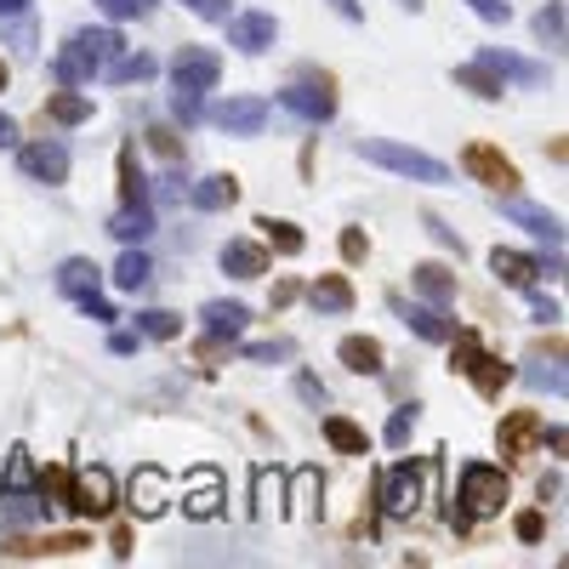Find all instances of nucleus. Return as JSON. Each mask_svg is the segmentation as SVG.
<instances>
[{
	"label": "nucleus",
	"instance_id": "obj_1",
	"mask_svg": "<svg viewBox=\"0 0 569 569\" xmlns=\"http://www.w3.org/2000/svg\"><path fill=\"white\" fill-rule=\"evenodd\" d=\"M359 154L370 165L393 171V177H410V183H450V165H444V160L422 154V148H405V143H393V137H364Z\"/></svg>",
	"mask_w": 569,
	"mask_h": 569
},
{
	"label": "nucleus",
	"instance_id": "obj_2",
	"mask_svg": "<svg viewBox=\"0 0 569 569\" xmlns=\"http://www.w3.org/2000/svg\"><path fill=\"white\" fill-rule=\"evenodd\" d=\"M428 484H433V461H393L387 473H382V490H376V502L387 518H410L416 507H422L428 496Z\"/></svg>",
	"mask_w": 569,
	"mask_h": 569
},
{
	"label": "nucleus",
	"instance_id": "obj_3",
	"mask_svg": "<svg viewBox=\"0 0 569 569\" xmlns=\"http://www.w3.org/2000/svg\"><path fill=\"white\" fill-rule=\"evenodd\" d=\"M507 473L496 461H467L461 467V490H456V507L467 512V518H490V512H502L507 507Z\"/></svg>",
	"mask_w": 569,
	"mask_h": 569
},
{
	"label": "nucleus",
	"instance_id": "obj_4",
	"mask_svg": "<svg viewBox=\"0 0 569 569\" xmlns=\"http://www.w3.org/2000/svg\"><path fill=\"white\" fill-rule=\"evenodd\" d=\"M461 171L473 183H484L490 194H518V183H524V177H518V165L502 154L496 143H467L461 148Z\"/></svg>",
	"mask_w": 569,
	"mask_h": 569
},
{
	"label": "nucleus",
	"instance_id": "obj_5",
	"mask_svg": "<svg viewBox=\"0 0 569 569\" xmlns=\"http://www.w3.org/2000/svg\"><path fill=\"white\" fill-rule=\"evenodd\" d=\"M336 81H296V86H285L274 103L285 109V114H296V120H308V126H325V120L336 114V91H331Z\"/></svg>",
	"mask_w": 569,
	"mask_h": 569
},
{
	"label": "nucleus",
	"instance_id": "obj_6",
	"mask_svg": "<svg viewBox=\"0 0 569 569\" xmlns=\"http://www.w3.org/2000/svg\"><path fill=\"white\" fill-rule=\"evenodd\" d=\"M91 535L86 530H58V535H7V547H0V558H74L86 553Z\"/></svg>",
	"mask_w": 569,
	"mask_h": 569
},
{
	"label": "nucleus",
	"instance_id": "obj_7",
	"mask_svg": "<svg viewBox=\"0 0 569 569\" xmlns=\"http://www.w3.org/2000/svg\"><path fill=\"white\" fill-rule=\"evenodd\" d=\"M69 512H81V518H109L114 512V473H109V467H86V473H74Z\"/></svg>",
	"mask_w": 569,
	"mask_h": 569
},
{
	"label": "nucleus",
	"instance_id": "obj_8",
	"mask_svg": "<svg viewBox=\"0 0 569 569\" xmlns=\"http://www.w3.org/2000/svg\"><path fill=\"white\" fill-rule=\"evenodd\" d=\"M541 410H507L502 416V428H496V450H502V461H524V456H535V444H541Z\"/></svg>",
	"mask_w": 569,
	"mask_h": 569
},
{
	"label": "nucleus",
	"instance_id": "obj_9",
	"mask_svg": "<svg viewBox=\"0 0 569 569\" xmlns=\"http://www.w3.org/2000/svg\"><path fill=\"white\" fill-rule=\"evenodd\" d=\"M171 81L188 86V91H217L222 58L211 52V46H177V58H171Z\"/></svg>",
	"mask_w": 569,
	"mask_h": 569
},
{
	"label": "nucleus",
	"instance_id": "obj_10",
	"mask_svg": "<svg viewBox=\"0 0 569 569\" xmlns=\"http://www.w3.org/2000/svg\"><path fill=\"white\" fill-rule=\"evenodd\" d=\"M17 165H23V177H35L46 188L69 183V148L63 143H17Z\"/></svg>",
	"mask_w": 569,
	"mask_h": 569
},
{
	"label": "nucleus",
	"instance_id": "obj_11",
	"mask_svg": "<svg viewBox=\"0 0 569 569\" xmlns=\"http://www.w3.org/2000/svg\"><path fill=\"white\" fill-rule=\"evenodd\" d=\"M211 120L228 137H262V126H268V103L262 97H222V103L211 109Z\"/></svg>",
	"mask_w": 569,
	"mask_h": 569
},
{
	"label": "nucleus",
	"instance_id": "obj_12",
	"mask_svg": "<svg viewBox=\"0 0 569 569\" xmlns=\"http://www.w3.org/2000/svg\"><path fill=\"white\" fill-rule=\"evenodd\" d=\"M217 262H222V274H234V280H262L268 268H274V251L257 245V239H228Z\"/></svg>",
	"mask_w": 569,
	"mask_h": 569
},
{
	"label": "nucleus",
	"instance_id": "obj_13",
	"mask_svg": "<svg viewBox=\"0 0 569 569\" xmlns=\"http://www.w3.org/2000/svg\"><path fill=\"white\" fill-rule=\"evenodd\" d=\"M280 40V23L268 17V12H234L228 17V46H239V52H268V46Z\"/></svg>",
	"mask_w": 569,
	"mask_h": 569
},
{
	"label": "nucleus",
	"instance_id": "obj_14",
	"mask_svg": "<svg viewBox=\"0 0 569 569\" xmlns=\"http://www.w3.org/2000/svg\"><path fill=\"white\" fill-rule=\"evenodd\" d=\"M490 274H496L502 285H512V290H535V280L547 274V268H541L530 251H512V245H496V251H490Z\"/></svg>",
	"mask_w": 569,
	"mask_h": 569
},
{
	"label": "nucleus",
	"instance_id": "obj_15",
	"mask_svg": "<svg viewBox=\"0 0 569 569\" xmlns=\"http://www.w3.org/2000/svg\"><path fill=\"white\" fill-rule=\"evenodd\" d=\"M183 194H188L194 211H228V206H239V177L234 171H211V177L188 183Z\"/></svg>",
	"mask_w": 569,
	"mask_h": 569
},
{
	"label": "nucleus",
	"instance_id": "obj_16",
	"mask_svg": "<svg viewBox=\"0 0 569 569\" xmlns=\"http://www.w3.org/2000/svg\"><path fill=\"white\" fill-rule=\"evenodd\" d=\"M336 359L348 364L354 376H382V370H387V348H382L376 336H342Z\"/></svg>",
	"mask_w": 569,
	"mask_h": 569
},
{
	"label": "nucleus",
	"instance_id": "obj_17",
	"mask_svg": "<svg viewBox=\"0 0 569 569\" xmlns=\"http://www.w3.org/2000/svg\"><path fill=\"white\" fill-rule=\"evenodd\" d=\"M461 376H467V382H473V387L484 393V399H502V387L512 382V364H507L502 354H490V348H479V354H473V364H467V370H461Z\"/></svg>",
	"mask_w": 569,
	"mask_h": 569
},
{
	"label": "nucleus",
	"instance_id": "obj_18",
	"mask_svg": "<svg viewBox=\"0 0 569 569\" xmlns=\"http://www.w3.org/2000/svg\"><path fill=\"white\" fill-rule=\"evenodd\" d=\"M52 74H58V86H91L97 74H103V63H97L81 40H63V52H58Z\"/></svg>",
	"mask_w": 569,
	"mask_h": 569
},
{
	"label": "nucleus",
	"instance_id": "obj_19",
	"mask_svg": "<svg viewBox=\"0 0 569 569\" xmlns=\"http://www.w3.org/2000/svg\"><path fill=\"white\" fill-rule=\"evenodd\" d=\"M450 81L461 86V91H473V97H484V103H496V97L507 91V74L496 69V63H484V58H473V63H461Z\"/></svg>",
	"mask_w": 569,
	"mask_h": 569
},
{
	"label": "nucleus",
	"instance_id": "obj_20",
	"mask_svg": "<svg viewBox=\"0 0 569 569\" xmlns=\"http://www.w3.org/2000/svg\"><path fill=\"white\" fill-rule=\"evenodd\" d=\"M40 120H52V126H86V120H91V97L81 86H63V91L46 97Z\"/></svg>",
	"mask_w": 569,
	"mask_h": 569
},
{
	"label": "nucleus",
	"instance_id": "obj_21",
	"mask_svg": "<svg viewBox=\"0 0 569 569\" xmlns=\"http://www.w3.org/2000/svg\"><path fill=\"white\" fill-rule=\"evenodd\" d=\"M410 285L422 290V302H438V308L456 302V274H450L444 262H416V268H410Z\"/></svg>",
	"mask_w": 569,
	"mask_h": 569
},
{
	"label": "nucleus",
	"instance_id": "obj_22",
	"mask_svg": "<svg viewBox=\"0 0 569 569\" xmlns=\"http://www.w3.org/2000/svg\"><path fill=\"white\" fill-rule=\"evenodd\" d=\"M58 290L69 296V302H81V296L103 290V268H97L91 257H69V262L58 268Z\"/></svg>",
	"mask_w": 569,
	"mask_h": 569
},
{
	"label": "nucleus",
	"instance_id": "obj_23",
	"mask_svg": "<svg viewBox=\"0 0 569 569\" xmlns=\"http://www.w3.org/2000/svg\"><path fill=\"white\" fill-rule=\"evenodd\" d=\"M302 296L313 302V313H348V308H354V285H348V274H319Z\"/></svg>",
	"mask_w": 569,
	"mask_h": 569
},
{
	"label": "nucleus",
	"instance_id": "obj_24",
	"mask_svg": "<svg viewBox=\"0 0 569 569\" xmlns=\"http://www.w3.org/2000/svg\"><path fill=\"white\" fill-rule=\"evenodd\" d=\"M109 234H114L120 245H143L148 234H154V211H148V200H137V206H120V211L109 217Z\"/></svg>",
	"mask_w": 569,
	"mask_h": 569
},
{
	"label": "nucleus",
	"instance_id": "obj_25",
	"mask_svg": "<svg viewBox=\"0 0 569 569\" xmlns=\"http://www.w3.org/2000/svg\"><path fill=\"white\" fill-rule=\"evenodd\" d=\"M405 325L422 336V342H450V331H456V319H444V308L438 302H410L405 308Z\"/></svg>",
	"mask_w": 569,
	"mask_h": 569
},
{
	"label": "nucleus",
	"instance_id": "obj_26",
	"mask_svg": "<svg viewBox=\"0 0 569 569\" xmlns=\"http://www.w3.org/2000/svg\"><path fill=\"white\" fill-rule=\"evenodd\" d=\"M35 518H40L35 490H7L0 484V530H29Z\"/></svg>",
	"mask_w": 569,
	"mask_h": 569
},
{
	"label": "nucleus",
	"instance_id": "obj_27",
	"mask_svg": "<svg viewBox=\"0 0 569 569\" xmlns=\"http://www.w3.org/2000/svg\"><path fill=\"white\" fill-rule=\"evenodd\" d=\"M507 217H512V222H524V228H530L535 239L564 245V222H558L553 211H541V206H530V200H507Z\"/></svg>",
	"mask_w": 569,
	"mask_h": 569
},
{
	"label": "nucleus",
	"instance_id": "obj_28",
	"mask_svg": "<svg viewBox=\"0 0 569 569\" xmlns=\"http://www.w3.org/2000/svg\"><path fill=\"white\" fill-rule=\"evenodd\" d=\"M200 319H206V331H217V336L234 342L245 325H251V308H245V302H206Z\"/></svg>",
	"mask_w": 569,
	"mask_h": 569
},
{
	"label": "nucleus",
	"instance_id": "obj_29",
	"mask_svg": "<svg viewBox=\"0 0 569 569\" xmlns=\"http://www.w3.org/2000/svg\"><path fill=\"white\" fill-rule=\"evenodd\" d=\"M257 228H262V239H268V251H280V257H302V228L296 222H285V217H257Z\"/></svg>",
	"mask_w": 569,
	"mask_h": 569
},
{
	"label": "nucleus",
	"instance_id": "obj_30",
	"mask_svg": "<svg viewBox=\"0 0 569 569\" xmlns=\"http://www.w3.org/2000/svg\"><path fill=\"white\" fill-rule=\"evenodd\" d=\"M325 438L342 456H370V433L359 422H348V416H325Z\"/></svg>",
	"mask_w": 569,
	"mask_h": 569
},
{
	"label": "nucleus",
	"instance_id": "obj_31",
	"mask_svg": "<svg viewBox=\"0 0 569 569\" xmlns=\"http://www.w3.org/2000/svg\"><path fill=\"white\" fill-rule=\"evenodd\" d=\"M120 290H143L148 280H154V262H148L137 245H126V251H120V262H114V274H109Z\"/></svg>",
	"mask_w": 569,
	"mask_h": 569
},
{
	"label": "nucleus",
	"instance_id": "obj_32",
	"mask_svg": "<svg viewBox=\"0 0 569 569\" xmlns=\"http://www.w3.org/2000/svg\"><path fill=\"white\" fill-rule=\"evenodd\" d=\"M132 507H137L143 518H154V512L165 507V479L154 473V467H143V473L132 479Z\"/></svg>",
	"mask_w": 569,
	"mask_h": 569
},
{
	"label": "nucleus",
	"instance_id": "obj_33",
	"mask_svg": "<svg viewBox=\"0 0 569 569\" xmlns=\"http://www.w3.org/2000/svg\"><path fill=\"white\" fill-rule=\"evenodd\" d=\"M148 200V177L137 165V148H120V206H137Z\"/></svg>",
	"mask_w": 569,
	"mask_h": 569
},
{
	"label": "nucleus",
	"instance_id": "obj_34",
	"mask_svg": "<svg viewBox=\"0 0 569 569\" xmlns=\"http://www.w3.org/2000/svg\"><path fill=\"white\" fill-rule=\"evenodd\" d=\"M103 74H109L114 86H132V81H154V58H148V52H120V58H114Z\"/></svg>",
	"mask_w": 569,
	"mask_h": 569
},
{
	"label": "nucleus",
	"instance_id": "obj_35",
	"mask_svg": "<svg viewBox=\"0 0 569 569\" xmlns=\"http://www.w3.org/2000/svg\"><path fill=\"white\" fill-rule=\"evenodd\" d=\"M137 336H148V342H171V336H183V319L171 313V308H148V313H137Z\"/></svg>",
	"mask_w": 569,
	"mask_h": 569
},
{
	"label": "nucleus",
	"instance_id": "obj_36",
	"mask_svg": "<svg viewBox=\"0 0 569 569\" xmlns=\"http://www.w3.org/2000/svg\"><path fill=\"white\" fill-rule=\"evenodd\" d=\"M143 137H148V148H154L160 160H171V165H183V160H188V148H183L177 126H165V120H154V126H148Z\"/></svg>",
	"mask_w": 569,
	"mask_h": 569
},
{
	"label": "nucleus",
	"instance_id": "obj_37",
	"mask_svg": "<svg viewBox=\"0 0 569 569\" xmlns=\"http://www.w3.org/2000/svg\"><path fill=\"white\" fill-rule=\"evenodd\" d=\"M69 490H74V467H63V461L40 467V496H52V507L69 512Z\"/></svg>",
	"mask_w": 569,
	"mask_h": 569
},
{
	"label": "nucleus",
	"instance_id": "obj_38",
	"mask_svg": "<svg viewBox=\"0 0 569 569\" xmlns=\"http://www.w3.org/2000/svg\"><path fill=\"white\" fill-rule=\"evenodd\" d=\"M484 63H496L502 74H512V81H524V86H541V81H547V69H541V63H524V58H507V52H479Z\"/></svg>",
	"mask_w": 569,
	"mask_h": 569
},
{
	"label": "nucleus",
	"instance_id": "obj_39",
	"mask_svg": "<svg viewBox=\"0 0 569 569\" xmlns=\"http://www.w3.org/2000/svg\"><path fill=\"white\" fill-rule=\"evenodd\" d=\"M74 40H81L86 52L97 58V63H103V58H120V52H126V40H120V29H81V35H74Z\"/></svg>",
	"mask_w": 569,
	"mask_h": 569
},
{
	"label": "nucleus",
	"instance_id": "obj_40",
	"mask_svg": "<svg viewBox=\"0 0 569 569\" xmlns=\"http://www.w3.org/2000/svg\"><path fill=\"white\" fill-rule=\"evenodd\" d=\"M535 40L541 46H564V0H547L535 12Z\"/></svg>",
	"mask_w": 569,
	"mask_h": 569
},
{
	"label": "nucleus",
	"instance_id": "obj_41",
	"mask_svg": "<svg viewBox=\"0 0 569 569\" xmlns=\"http://www.w3.org/2000/svg\"><path fill=\"white\" fill-rule=\"evenodd\" d=\"M245 359H251V364H280V359H296V342H290V336H274V342H245Z\"/></svg>",
	"mask_w": 569,
	"mask_h": 569
},
{
	"label": "nucleus",
	"instance_id": "obj_42",
	"mask_svg": "<svg viewBox=\"0 0 569 569\" xmlns=\"http://www.w3.org/2000/svg\"><path fill=\"white\" fill-rule=\"evenodd\" d=\"M0 484H7V490H35V461H29V450H23V444L7 456V479H0Z\"/></svg>",
	"mask_w": 569,
	"mask_h": 569
},
{
	"label": "nucleus",
	"instance_id": "obj_43",
	"mask_svg": "<svg viewBox=\"0 0 569 569\" xmlns=\"http://www.w3.org/2000/svg\"><path fill=\"white\" fill-rule=\"evenodd\" d=\"M416 416H422V410H416V405H399V410H393V422H387V444H393V450H405V444H410V433H416Z\"/></svg>",
	"mask_w": 569,
	"mask_h": 569
},
{
	"label": "nucleus",
	"instance_id": "obj_44",
	"mask_svg": "<svg viewBox=\"0 0 569 569\" xmlns=\"http://www.w3.org/2000/svg\"><path fill=\"white\" fill-rule=\"evenodd\" d=\"M512 535H518V541H530V547H535V541L547 535V512H541V507H524V512L512 518Z\"/></svg>",
	"mask_w": 569,
	"mask_h": 569
},
{
	"label": "nucleus",
	"instance_id": "obj_45",
	"mask_svg": "<svg viewBox=\"0 0 569 569\" xmlns=\"http://www.w3.org/2000/svg\"><path fill=\"white\" fill-rule=\"evenodd\" d=\"M97 12L126 23V17H148V12H154V0H97Z\"/></svg>",
	"mask_w": 569,
	"mask_h": 569
},
{
	"label": "nucleus",
	"instance_id": "obj_46",
	"mask_svg": "<svg viewBox=\"0 0 569 569\" xmlns=\"http://www.w3.org/2000/svg\"><path fill=\"white\" fill-rule=\"evenodd\" d=\"M200 97H206V91H188V86H177V91H171V114H177L183 126H194V120L206 114V109H200Z\"/></svg>",
	"mask_w": 569,
	"mask_h": 569
},
{
	"label": "nucleus",
	"instance_id": "obj_47",
	"mask_svg": "<svg viewBox=\"0 0 569 569\" xmlns=\"http://www.w3.org/2000/svg\"><path fill=\"white\" fill-rule=\"evenodd\" d=\"M194 359H200L206 370H217L222 359H228V336H217V331H211V336H200V342H194Z\"/></svg>",
	"mask_w": 569,
	"mask_h": 569
},
{
	"label": "nucleus",
	"instance_id": "obj_48",
	"mask_svg": "<svg viewBox=\"0 0 569 569\" xmlns=\"http://www.w3.org/2000/svg\"><path fill=\"white\" fill-rule=\"evenodd\" d=\"M217 502H222V496H217V479H200V490L188 496V512H194V518H211Z\"/></svg>",
	"mask_w": 569,
	"mask_h": 569
},
{
	"label": "nucleus",
	"instance_id": "obj_49",
	"mask_svg": "<svg viewBox=\"0 0 569 569\" xmlns=\"http://www.w3.org/2000/svg\"><path fill=\"white\" fill-rule=\"evenodd\" d=\"M422 228H428V234H433V239L444 245V251H456V257L467 251V245H461V234H456V228H444V222H438L433 211H422Z\"/></svg>",
	"mask_w": 569,
	"mask_h": 569
},
{
	"label": "nucleus",
	"instance_id": "obj_50",
	"mask_svg": "<svg viewBox=\"0 0 569 569\" xmlns=\"http://www.w3.org/2000/svg\"><path fill=\"white\" fill-rule=\"evenodd\" d=\"M183 7H188L194 17H206V23H228V17H234L228 0H183Z\"/></svg>",
	"mask_w": 569,
	"mask_h": 569
},
{
	"label": "nucleus",
	"instance_id": "obj_51",
	"mask_svg": "<svg viewBox=\"0 0 569 569\" xmlns=\"http://www.w3.org/2000/svg\"><path fill=\"white\" fill-rule=\"evenodd\" d=\"M336 245H342V262H364V257H370V239H364L359 228H342Z\"/></svg>",
	"mask_w": 569,
	"mask_h": 569
},
{
	"label": "nucleus",
	"instance_id": "obj_52",
	"mask_svg": "<svg viewBox=\"0 0 569 569\" xmlns=\"http://www.w3.org/2000/svg\"><path fill=\"white\" fill-rule=\"evenodd\" d=\"M81 313H86V319H97V325H114V319H120V313H114V302H103L97 290H91V296H81Z\"/></svg>",
	"mask_w": 569,
	"mask_h": 569
},
{
	"label": "nucleus",
	"instance_id": "obj_53",
	"mask_svg": "<svg viewBox=\"0 0 569 569\" xmlns=\"http://www.w3.org/2000/svg\"><path fill=\"white\" fill-rule=\"evenodd\" d=\"M467 7H473L484 23H507V17H512V7H507V0H467Z\"/></svg>",
	"mask_w": 569,
	"mask_h": 569
},
{
	"label": "nucleus",
	"instance_id": "obj_54",
	"mask_svg": "<svg viewBox=\"0 0 569 569\" xmlns=\"http://www.w3.org/2000/svg\"><path fill=\"white\" fill-rule=\"evenodd\" d=\"M296 296H302V285H296V280H274V296H268V308L280 313V308H290V302H296Z\"/></svg>",
	"mask_w": 569,
	"mask_h": 569
},
{
	"label": "nucleus",
	"instance_id": "obj_55",
	"mask_svg": "<svg viewBox=\"0 0 569 569\" xmlns=\"http://www.w3.org/2000/svg\"><path fill=\"white\" fill-rule=\"evenodd\" d=\"M296 393H302L308 405H325V387H319L313 376H296Z\"/></svg>",
	"mask_w": 569,
	"mask_h": 569
},
{
	"label": "nucleus",
	"instance_id": "obj_56",
	"mask_svg": "<svg viewBox=\"0 0 569 569\" xmlns=\"http://www.w3.org/2000/svg\"><path fill=\"white\" fill-rule=\"evenodd\" d=\"M109 547H114V558H132V530H126V524H120V530L109 535Z\"/></svg>",
	"mask_w": 569,
	"mask_h": 569
},
{
	"label": "nucleus",
	"instance_id": "obj_57",
	"mask_svg": "<svg viewBox=\"0 0 569 569\" xmlns=\"http://www.w3.org/2000/svg\"><path fill=\"white\" fill-rule=\"evenodd\" d=\"M137 342H143V336H132V331H114V336H109V348H114V354H137Z\"/></svg>",
	"mask_w": 569,
	"mask_h": 569
},
{
	"label": "nucleus",
	"instance_id": "obj_58",
	"mask_svg": "<svg viewBox=\"0 0 569 569\" xmlns=\"http://www.w3.org/2000/svg\"><path fill=\"white\" fill-rule=\"evenodd\" d=\"M23 12H35V0H0V23H7V17H23Z\"/></svg>",
	"mask_w": 569,
	"mask_h": 569
},
{
	"label": "nucleus",
	"instance_id": "obj_59",
	"mask_svg": "<svg viewBox=\"0 0 569 569\" xmlns=\"http://www.w3.org/2000/svg\"><path fill=\"white\" fill-rule=\"evenodd\" d=\"M0 148H17V120L0 114Z\"/></svg>",
	"mask_w": 569,
	"mask_h": 569
},
{
	"label": "nucleus",
	"instance_id": "obj_60",
	"mask_svg": "<svg viewBox=\"0 0 569 569\" xmlns=\"http://www.w3.org/2000/svg\"><path fill=\"white\" fill-rule=\"evenodd\" d=\"M530 302H535V319H564V308L547 302V296H530Z\"/></svg>",
	"mask_w": 569,
	"mask_h": 569
},
{
	"label": "nucleus",
	"instance_id": "obj_61",
	"mask_svg": "<svg viewBox=\"0 0 569 569\" xmlns=\"http://www.w3.org/2000/svg\"><path fill=\"white\" fill-rule=\"evenodd\" d=\"M331 7H336L342 17H348V23H359V17H364V7H359V0H331Z\"/></svg>",
	"mask_w": 569,
	"mask_h": 569
},
{
	"label": "nucleus",
	"instance_id": "obj_62",
	"mask_svg": "<svg viewBox=\"0 0 569 569\" xmlns=\"http://www.w3.org/2000/svg\"><path fill=\"white\" fill-rule=\"evenodd\" d=\"M12 86V69H7V58H0V91H7Z\"/></svg>",
	"mask_w": 569,
	"mask_h": 569
},
{
	"label": "nucleus",
	"instance_id": "obj_63",
	"mask_svg": "<svg viewBox=\"0 0 569 569\" xmlns=\"http://www.w3.org/2000/svg\"><path fill=\"white\" fill-rule=\"evenodd\" d=\"M399 7H405V12H422V0H399Z\"/></svg>",
	"mask_w": 569,
	"mask_h": 569
}]
</instances>
